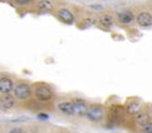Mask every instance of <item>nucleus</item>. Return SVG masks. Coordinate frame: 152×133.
<instances>
[{
	"instance_id": "18",
	"label": "nucleus",
	"mask_w": 152,
	"mask_h": 133,
	"mask_svg": "<svg viewBox=\"0 0 152 133\" xmlns=\"http://www.w3.org/2000/svg\"><path fill=\"white\" fill-rule=\"evenodd\" d=\"M92 10H96V11H100V10H103L104 8V6L103 5H99V4H96V5H91L90 6Z\"/></svg>"
},
{
	"instance_id": "11",
	"label": "nucleus",
	"mask_w": 152,
	"mask_h": 133,
	"mask_svg": "<svg viewBox=\"0 0 152 133\" xmlns=\"http://www.w3.org/2000/svg\"><path fill=\"white\" fill-rule=\"evenodd\" d=\"M37 8L40 12H51L54 8V5L51 0H39L37 2Z\"/></svg>"
},
{
	"instance_id": "4",
	"label": "nucleus",
	"mask_w": 152,
	"mask_h": 133,
	"mask_svg": "<svg viewBox=\"0 0 152 133\" xmlns=\"http://www.w3.org/2000/svg\"><path fill=\"white\" fill-rule=\"evenodd\" d=\"M14 81L11 77L0 75V94H11L14 90Z\"/></svg>"
},
{
	"instance_id": "19",
	"label": "nucleus",
	"mask_w": 152,
	"mask_h": 133,
	"mask_svg": "<svg viewBox=\"0 0 152 133\" xmlns=\"http://www.w3.org/2000/svg\"><path fill=\"white\" fill-rule=\"evenodd\" d=\"M8 133H24V131L20 127H14V129H11V131Z\"/></svg>"
},
{
	"instance_id": "12",
	"label": "nucleus",
	"mask_w": 152,
	"mask_h": 133,
	"mask_svg": "<svg viewBox=\"0 0 152 133\" xmlns=\"http://www.w3.org/2000/svg\"><path fill=\"white\" fill-rule=\"evenodd\" d=\"M134 119H136V121H137L138 124L144 125L145 123L149 121V114H148L146 112H144V111H138V112L136 113Z\"/></svg>"
},
{
	"instance_id": "9",
	"label": "nucleus",
	"mask_w": 152,
	"mask_h": 133,
	"mask_svg": "<svg viewBox=\"0 0 152 133\" xmlns=\"http://www.w3.org/2000/svg\"><path fill=\"white\" fill-rule=\"evenodd\" d=\"M137 23L142 27H149L152 25V15L149 12H140L137 15Z\"/></svg>"
},
{
	"instance_id": "10",
	"label": "nucleus",
	"mask_w": 152,
	"mask_h": 133,
	"mask_svg": "<svg viewBox=\"0 0 152 133\" xmlns=\"http://www.w3.org/2000/svg\"><path fill=\"white\" fill-rule=\"evenodd\" d=\"M117 19L120 24L127 25V24H131L134 20V15L131 11H121L117 14Z\"/></svg>"
},
{
	"instance_id": "3",
	"label": "nucleus",
	"mask_w": 152,
	"mask_h": 133,
	"mask_svg": "<svg viewBox=\"0 0 152 133\" xmlns=\"http://www.w3.org/2000/svg\"><path fill=\"white\" fill-rule=\"evenodd\" d=\"M104 113H105V110L102 105H98V104H93V105H90L88 106V110H87V113H86V118L92 121V123H99L104 119Z\"/></svg>"
},
{
	"instance_id": "17",
	"label": "nucleus",
	"mask_w": 152,
	"mask_h": 133,
	"mask_svg": "<svg viewBox=\"0 0 152 133\" xmlns=\"http://www.w3.org/2000/svg\"><path fill=\"white\" fill-rule=\"evenodd\" d=\"M37 118H38L39 120H48L50 119V115L46 114V113H38Z\"/></svg>"
},
{
	"instance_id": "1",
	"label": "nucleus",
	"mask_w": 152,
	"mask_h": 133,
	"mask_svg": "<svg viewBox=\"0 0 152 133\" xmlns=\"http://www.w3.org/2000/svg\"><path fill=\"white\" fill-rule=\"evenodd\" d=\"M32 91H33V96L34 98L40 101V102H48L53 99L54 93L53 90L50 85L45 84V83H37L32 86Z\"/></svg>"
},
{
	"instance_id": "5",
	"label": "nucleus",
	"mask_w": 152,
	"mask_h": 133,
	"mask_svg": "<svg viewBox=\"0 0 152 133\" xmlns=\"http://www.w3.org/2000/svg\"><path fill=\"white\" fill-rule=\"evenodd\" d=\"M73 102V107H75V115H79V117H84L87 113L88 110V105L84 99L80 98H76L72 100Z\"/></svg>"
},
{
	"instance_id": "15",
	"label": "nucleus",
	"mask_w": 152,
	"mask_h": 133,
	"mask_svg": "<svg viewBox=\"0 0 152 133\" xmlns=\"http://www.w3.org/2000/svg\"><path fill=\"white\" fill-rule=\"evenodd\" d=\"M142 132L143 133H152V121H148L144 125H142Z\"/></svg>"
},
{
	"instance_id": "7",
	"label": "nucleus",
	"mask_w": 152,
	"mask_h": 133,
	"mask_svg": "<svg viewBox=\"0 0 152 133\" xmlns=\"http://www.w3.org/2000/svg\"><path fill=\"white\" fill-rule=\"evenodd\" d=\"M58 110L66 115H75V107L72 100H65L58 104Z\"/></svg>"
},
{
	"instance_id": "13",
	"label": "nucleus",
	"mask_w": 152,
	"mask_h": 133,
	"mask_svg": "<svg viewBox=\"0 0 152 133\" xmlns=\"http://www.w3.org/2000/svg\"><path fill=\"white\" fill-rule=\"evenodd\" d=\"M98 23H99L102 26L110 27V26H112V24H113V18H112L111 15H109V14H104V15L99 17Z\"/></svg>"
},
{
	"instance_id": "6",
	"label": "nucleus",
	"mask_w": 152,
	"mask_h": 133,
	"mask_svg": "<svg viewBox=\"0 0 152 133\" xmlns=\"http://www.w3.org/2000/svg\"><path fill=\"white\" fill-rule=\"evenodd\" d=\"M57 15L58 18L64 23V24H67V25H72L75 23V15L73 13L69 10V8H59L58 12H57Z\"/></svg>"
},
{
	"instance_id": "14",
	"label": "nucleus",
	"mask_w": 152,
	"mask_h": 133,
	"mask_svg": "<svg viewBox=\"0 0 152 133\" xmlns=\"http://www.w3.org/2000/svg\"><path fill=\"white\" fill-rule=\"evenodd\" d=\"M139 107H140V104L138 101H129L126 105V111L130 114H136L139 111Z\"/></svg>"
},
{
	"instance_id": "16",
	"label": "nucleus",
	"mask_w": 152,
	"mask_h": 133,
	"mask_svg": "<svg viewBox=\"0 0 152 133\" xmlns=\"http://www.w3.org/2000/svg\"><path fill=\"white\" fill-rule=\"evenodd\" d=\"M14 1V4H17L18 6H27V5H30L33 0H13Z\"/></svg>"
},
{
	"instance_id": "2",
	"label": "nucleus",
	"mask_w": 152,
	"mask_h": 133,
	"mask_svg": "<svg viewBox=\"0 0 152 133\" xmlns=\"http://www.w3.org/2000/svg\"><path fill=\"white\" fill-rule=\"evenodd\" d=\"M32 94H33L32 86L26 83H18L14 86L13 96L15 97L17 100H27L31 98Z\"/></svg>"
},
{
	"instance_id": "8",
	"label": "nucleus",
	"mask_w": 152,
	"mask_h": 133,
	"mask_svg": "<svg viewBox=\"0 0 152 133\" xmlns=\"http://www.w3.org/2000/svg\"><path fill=\"white\" fill-rule=\"evenodd\" d=\"M17 104V99L13 94H1L0 97V105L6 108V110H10V108H13Z\"/></svg>"
}]
</instances>
